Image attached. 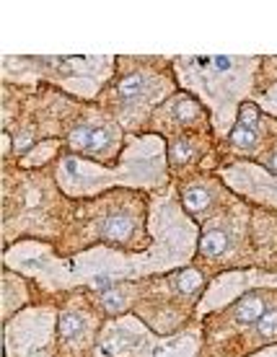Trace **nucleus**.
I'll list each match as a JSON object with an SVG mask.
<instances>
[{
    "mask_svg": "<svg viewBox=\"0 0 277 357\" xmlns=\"http://www.w3.org/2000/svg\"><path fill=\"white\" fill-rule=\"evenodd\" d=\"M91 321L78 311H63L57 319V334L63 344H83L89 337Z\"/></svg>",
    "mask_w": 277,
    "mask_h": 357,
    "instance_id": "obj_11",
    "label": "nucleus"
},
{
    "mask_svg": "<svg viewBox=\"0 0 277 357\" xmlns=\"http://www.w3.org/2000/svg\"><path fill=\"white\" fill-rule=\"evenodd\" d=\"M166 143L161 135H125V151L114 169L93 161L65 155L57 166V184L68 197H93L112 187L161 189L169 184L166 174Z\"/></svg>",
    "mask_w": 277,
    "mask_h": 357,
    "instance_id": "obj_2",
    "label": "nucleus"
},
{
    "mask_svg": "<svg viewBox=\"0 0 277 357\" xmlns=\"http://www.w3.org/2000/svg\"><path fill=\"white\" fill-rule=\"evenodd\" d=\"M231 246V238H228V231L220 228V225H210L202 231L200 236V254H205L210 259H218V257H223L225 251Z\"/></svg>",
    "mask_w": 277,
    "mask_h": 357,
    "instance_id": "obj_15",
    "label": "nucleus"
},
{
    "mask_svg": "<svg viewBox=\"0 0 277 357\" xmlns=\"http://www.w3.org/2000/svg\"><path fill=\"white\" fill-rule=\"evenodd\" d=\"M254 101H257V107L264 109L267 114L277 116V83H275V86H272V89L267 91V93H262V96L254 98Z\"/></svg>",
    "mask_w": 277,
    "mask_h": 357,
    "instance_id": "obj_22",
    "label": "nucleus"
},
{
    "mask_svg": "<svg viewBox=\"0 0 277 357\" xmlns=\"http://www.w3.org/2000/svg\"><path fill=\"white\" fill-rule=\"evenodd\" d=\"M101 236L112 243H127L137 231V223L130 213H112L101 220Z\"/></svg>",
    "mask_w": 277,
    "mask_h": 357,
    "instance_id": "obj_12",
    "label": "nucleus"
},
{
    "mask_svg": "<svg viewBox=\"0 0 277 357\" xmlns=\"http://www.w3.org/2000/svg\"><path fill=\"white\" fill-rule=\"evenodd\" d=\"M169 91H171V83L166 78L143 70L127 73L125 78L117 83V96L122 101V112L148 107V104L166 96Z\"/></svg>",
    "mask_w": 277,
    "mask_h": 357,
    "instance_id": "obj_8",
    "label": "nucleus"
},
{
    "mask_svg": "<svg viewBox=\"0 0 277 357\" xmlns=\"http://www.w3.org/2000/svg\"><path fill=\"white\" fill-rule=\"evenodd\" d=\"M260 340H277V308H267V313L254 324Z\"/></svg>",
    "mask_w": 277,
    "mask_h": 357,
    "instance_id": "obj_21",
    "label": "nucleus"
},
{
    "mask_svg": "<svg viewBox=\"0 0 277 357\" xmlns=\"http://www.w3.org/2000/svg\"><path fill=\"white\" fill-rule=\"evenodd\" d=\"M267 169L269 171H277V148L272 151V155L267 158Z\"/></svg>",
    "mask_w": 277,
    "mask_h": 357,
    "instance_id": "obj_25",
    "label": "nucleus"
},
{
    "mask_svg": "<svg viewBox=\"0 0 277 357\" xmlns=\"http://www.w3.org/2000/svg\"><path fill=\"white\" fill-rule=\"evenodd\" d=\"M264 313H267V303H264L262 295H244V298L236 301L233 319L241 324V326H254Z\"/></svg>",
    "mask_w": 277,
    "mask_h": 357,
    "instance_id": "obj_14",
    "label": "nucleus"
},
{
    "mask_svg": "<svg viewBox=\"0 0 277 357\" xmlns=\"http://www.w3.org/2000/svg\"><path fill=\"white\" fill-rule=\"evenodd\" d=\"M181 202L187 213H205L213 202V189L207 184H189L181 189Z\"/></svg>",
    "mask_w": 277,
    "mask_h": 357,
    "instance_id": "obj_16",
    "label": "nucleus"
},
{
    "mask_svg": "<svg viewBox=\"0 0 277 357\" xmlns=\"http://www.w3.org/2000/svg\"><path fill=\"white\" fill-rule=\"evenodd\" d=\"M148 228H151L153 243L151 249L140 254H119L107 246H96L73 259H57L50 246L24 241L6 251V267L34 277L47 290L89 285L91 290L104 293L125 280H140L145 275L169 272V269L184 267L192 259L197 228L179 210L171 192L153 197Z\"/></svg>",
    "mask_w": 277,
    "mask_h": 357,
    "instance_id": "obj_1",
    "label": "nucleus"
},
{
    "mask_svg": "<svg viewBox=\"0 0 277 357\" xmlns=\"http://www.w3.org/2000/svg\"><path fill=\"white\" fill-rule=\"evenodd\" d=\"M260 57H233V54H192L177 57L174 70L187 91L197 93L213 112L215 132L231 135L239 119V104L251 93L254 73Z\"/></svg>",
    "mask_w": 277,
    "mask_h": 357,
    "instance_id": "obj_3",
    "label": "nucleus"
},
{
    "mask_svg": "<svg viewBox=\"0 0 277 357\" xmlns=\"http://www.w3.org/2000/svg\"><path fill=\"white\" fill-rule=\"evenodd\" d=\"M257 119H260V112H257L254 104H244L239 109V119H236V125H233L231 135H228L233 148L251 151L257 145Z\"/></svg>",
    "mask_w": 277,
    "mask_h": 357,
    "instance_id": "obj_10",
    "label": "nucleus"
},
{
    "mask_svg": "<svg viewBox=\"0 0 277 357\" xmlns=\"http://www.w3.org/2000/svg\"><path fill=\"white\" fill-rule=\"evenodd\" d=\"M119 145V130L107 119H96V122H86V125L75 127L70 132V148L86 155H109L114 153Z\"/></svg>",
    "mask_w": 277,
    "mask_h": 357,
    "instance_id": "obj_9",
    "label": "nucleus"
},
{
    "mask_svg": "<svg viewBox=\"0 0 277 357\" xmlns=\"http://www.w3.org/2000/svg\"><path fill=\"white\" fill-rule=\"evenodd\" d=\"M197 334H181L174 340H163L156 344L151 357H195L197 355Z\"/></svg>",
    "mask_w": 277,
    "mask_h": 357,
    "instance_id": "obj_13",
    "label": "nucleus"
},
{
    "mask_svg": "<svg viewBox=\"0 0 277 357\" xmlns=\"http://www.w3.org/2000/svg\"><path fill=\"white\" fill-rule=\"evenodd\" d=\"M251 357H277V347L262 349V352H257V355H251Z\"/></svg>",
    "mask_w": 277,
    "mask_h": 357,
    "instance_id": "obj_24",
    "label": "nucleus"
},
{
    "mask_svg": "<svg viewBox=\"0 0 277 357\" xmlns=\"http://www.w3.org/2000/svg\"><path fill=\"white\" fill-rule=\"evenodd\" d=\"M18 65V73L6 75V81H36L45 78L75 96L93 98L101 83L112 75L114 57H6Z\"/></svg>",
    "mask_w": 277,
    "mask_h": 357,
    "instance_id": "obj_4",
    "label": "nucleus"
},
{
    "mask_svg": "<svg viewBox=\"0 0 277 357\" xmlns=\"http://www.w3.org/2000/svg\"><path fill=\"white\" fill-rule=\"evenodd\" d=\"M220 178L233 192L249 197L251 202H260V205L277 210V176H269L267 169L249 161L231 163L220 171Z\"/></svg>",
    "mask_w": 277,
    "mask_h": 357,
    "instance_id": "obj_6",
    "label": "nucleus"
},
{
    "mask_svg": "<svg viewBox=\"0 0 277 357\" xmlns=\"http://www.w3.org/2000/svg\"><path fill=\"white\" fill-rule=\"evenodd\" d=\"M158 342L137 319L125 316L104 326L96 342V357H151Z\"/></svg>",
    "mask_w": 277,
    "mask_h": 357,
    "instance_id": "obj_5",
    "label": "nucleus"
},
{
    "mask_svg": "<svg viewBox=\"0 0 277 357\" xmlns=\"http://www.w3.org/2000/svg\"><path fill=\"white\" fill-rule=\"evenodd\" d=\"M54 148H57V143H54V140H50V143L34 148V155L24 158V166H34V163H39V161H47V158H50V155L54 153Z\"/></svg>",
    "mask_w": 277,
    "mask_h": 357,
    "instance_id": "obj_23",
    "label": "nucleus"
},
{
    "mask_svg": "<svg viewBox=\"0 0 277 357\" xmlns=\"http://www.w3.org/2000/svg\"><path fill=\"white\" fill-rule=\"evenodd\" d=\"M169 116H171V119H177L179 125L195 122L197 116H200V104H197L195 98H189V96L174 98V101H171V107H169Z\"/></svg>",
    "mask_w": 277,
    "mask_h": 357,
    "instance_id": "obj_17",
    "label": "nucleus"
},
{
    "mask_svg": "<svg viewBox=\"0 0 277 357\" xmlns=\"http://www.w3.org/2000/svg\"><path fill=\"white\" fill-rule=\"evenodd\" d=\"M202 275L197 272V269H181L179 275H174V285H177V290H179L181 295H192L197 293L200 287H202Z\"/></svg>",
    "mask_w": 277,
    "mask_h": 357,
    "instance_id": "obj_20",
    "label": "nucleus"
},
{
    "mask_svg": "<svg viewBox=\"0 0 277 357\" xmlns=\"http://www.w3.org/2000/svg\"><path fill=\"white\" fill-rule=\"evenodd\" d=\"M197 155V145L195 140H189V137H177V140H171L169 145V161L171 163H192Z\"/></svg>",
    "mask_w": 277,
    "mask_h": 357,
    "instance_id": "obj_19",
    "label": "nucleus"
},
{
    "mask_svg": "<svg viewBox=\"0 0 277 357\" xmlns=\"http://www.w3.org/2000/svg\"><path fill=\"white\" fill-rule=\"evenodd\" d=\"M254 285H272L277 287V275H267V272H257V269H246V272H228L220 275L213 285L207 287L202 301L197 303V316H205V313L220 308V305L236 301L239 295H244L246 287Z\"/></svg>",
    "mask_w": 277,
    "mask_h": 357,
    "instance_id": "obj_7",
    "label": "nucleus"
},
{
    "mask_svg": "<svg viewBox=\"0 0 277 357\" xmlns=\"http://www.w3.org/2000/svg\"><path fill=\"white\" fill-rule=\"evenodd\" d=\"M98 301H101V308H104L109 316H119V313H125V308H127V293L117 285L104 290V293H98Z\"/></svg>",
    "mask_w": 277,
    "mask_h": 357,
    "instance_id": "obj_18",
    "label": "nucleus"
}]
</instances>
